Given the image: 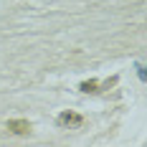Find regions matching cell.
<instances>
[{"instance_id":"cell-3","label":"cell","mask_w":147,"mask_h":147,"mask_svg":"<svg viewBox=\"0 0 147 147\" xmlns=\"http://www.w3.org/2000/svg\"><path fill=\"white\" fill-rule=\"evenodd\" d=\"M96 86H99V81H94V79H91V81H84V84H81L79 89H81V91H86V94H89V91L94 94V91H99Z\"/></svg>"},{"instance_id":"cell-2","label":"cell","mask_w":147,"mask_h":147,"mask_svg":"<svg viewBox=\"0 0 147 147\" xmlns=\"http://www.w3.org/2000/svg\"><path fill=\"white\" fill-rule=\"evenodd\" d=\"M8 129L13 134H28L30 132V122H26V119H10L8 122Z\"/></svg>"},{"instance_id":"cell-1","label":"cell","mask_w":147,"mask_h":147,"mask_svg":"<svg viewBox=\"0 0 147 147\" xmlns=\"http://www.w3.org/2000/svg\"><path fill=\"white\" fill-rule=\"evenodd\" d=\"M81 122H84V117L76 114V112H63V114H59V119H56L59 127H81Z\"/></svg>"}]
</instances>
